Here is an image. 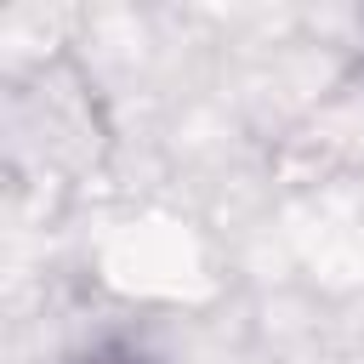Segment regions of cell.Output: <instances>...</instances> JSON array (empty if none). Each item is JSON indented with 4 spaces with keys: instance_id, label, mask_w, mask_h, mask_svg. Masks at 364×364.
<instances>
[{
    "instance_id": "obj_1",
    "label": "cell",
    "mask_w": 364,
    "mask_h": 364,
    "mask_svg": "<svg viewBox=\"0 0 364 364\" xmlns=\"http://www.w3.org/2000/svg\"><path fill=\"white\" fill-rule=\"evenodd\" d=\"M119 154V119L80 57V46H46L17 57L0 85V159L17 193L63 205L102 182Z\"/></svg>"
},
{
    "instance_id": "obj_2",
    "label": "cell",
    "mask_w": 364,
    "mask_h": 364,
    "mask_svg": "<svg viewBox=\"0 0 364 364\" xmlns=\"http://www.w3.org/2000/svg\"><path fill=\"white\" fill-rule=\"evenodd\" d=\"M267 171L290 193L364 188V57L347 51L267 136Z\"/></svg>"
},
{
    "instance_id": "obj_3",
    "label": "cell",
    "mask_w": 364,
    "mask_h": 364,
    "mask_svg": "<svg viewBox=\"0 0 364 364\" xmlns=\"http://www.w3.org/2000/svg\"><path fill=\"white\" fill-rule=\"evenodd\" d=\"M68 364H159L148 347H136V341H125V336H102V341H91L85 353H74Z\"/></svg>"
},
{
    "instance_id": "obj_4",
    "label": "cell",
    "mask_w": 364,
    "mask_h": 364,
    "mask_svg": "<svg viewBox=\"0 0 364 364\" xmlns=\"http://www.w3.org/2000/svg\"><path fill=\"white\" fill-rule=\"evenodd\" d=\"M353 51L364 57V11H358V40H353Z\"/></svg>"
}]
</instances>
